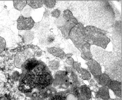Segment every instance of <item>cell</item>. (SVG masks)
<instances>
[{"label": "cell", "mask_w": 122, "mask_h": 100, "mask_svg": "<svg viewBox=\"0 0 122 100\" xmlns=\"http://www.w3.org/2000/svg\"><path fill=\"white\" fill-rule=\"evenodd\" d=\"M81 77L83 80H88L90 79L91 78V75L89 71H88L87 70L83 69V68H81Z\"/></svg>", "instance_id": "cell-25"}, {"label": "cell", "mask_w": 122, "mask_h": 100, "mask_svg": "<svg viewBox=\"0 0 122 100\" xmlns=\"http://www.w3.org/2000/svg\"><path fill=\"white\" fill-rule=\"evenodd\" d=\"M90 49L91 45L88 42H86L82 47L81 50L80 51L81 53L84 54L88 60L93 59V56L92 55Z\"/></svg>", "instance_id": "cell-16"}, {"label": "cell", "mask_w": 122, "mask_h": 100, "mask_svg": "<svg viewBox=\"0 0 122 100\" xmlns=\"http://www.w3.org/2000/svg\"><path fill=\"white\" fill-rule=\"evenodd\" d=\"M19 77H20V74H19V72L17 71L14 72L12 75L13 79L15 80H18V79H19Z\"/></svg>", "instance_id": "cell-34"}, {"label": "cell", "mask_w": 122, "mask_h": 100, "mask_svg": "<svg viewBox=\"0 0 122 100\" xmlns=\"http://www.w3.org/2000/svg\"><path fill=\"white\" fill-rule=\"evenodd\" d=\"M53 84L54 86L66 89L69 86V79L66 71H58L53 77Z\"/></svg>", "instance_id": "cell-7"}, {"label": "cell", "mask_w": 122, "mask_h": 100, "mask_svg": "<svg viewBox=\"0 0 122 100\" xmlns=\"http://www.w3.org/2000/svg\"><path fill=\"white\" fill-rule=\"evenodd\" d=\"M107 87L112 90L117 96L122 97V82L112 80Z\"/></svg>", "instance_id": "cell-11"}, {"label": "cell", "mask_w": 122, "mask_h": 100, "mask_svg": "<svg viewBox=\"0 0 122 100\" xmlns=\"http://www.w3.org/2000/svg\"><path fill=\"white\" fill-rule=\"evenodd\" d=\"M27 5V1H14L13 6L16 10L21 11Z\"/></svg>", "instance_id": "cell-20"}, {"label": "cell", "mask_w": 122, "mask_h": 100, "mask_svg": "<svg viewBox=\"0 0 122 100\" xmlns=\"http://www.w3.org/2000/svg\"><path fill=\"white\" fill-rule=\"evenodd\" d=\"M40 61L33 58L29 59L26 60L23 65L24 71L27 72L31 71L40 63Z\"/></svg>", "instance_id": "cell-12"}, {"label": "cell", "mask_w": 122, "mask_h": 100, "mask_svg": "<svg viewBox=\"0 0 122 100\" xmlns=\"http://www.w3.org/2000/svg\"><path fill=\"white\" fill-rule=\"evenodd\" d=\"M80 94L83 100H89L91 98V92L89 87L82 85L80 89Z\"/></svg>", "instance_id": "cell-15"}, {"label": "cell", "mask_w": 122, "mask_h": 100, "mask_svg": "<svg viewBox=\"0 0 122 100\" xmlns=\"http://www.w3.org/2000/svg\"><path fill=\"white\" fill-rule=\"evenodd\" d=\"M86 64L94 76H98L102 74L101 66L95 60L92 59L87 60Z\"/></svg>", "instance_id": "cell-10"}, {"label": "cell", "mask_w": 122, "mask_h": 100, "mask_svg": "<svg viewBox=\"0 0 122 100\" xmlns=\"http://www.w3.org/2000/svg\"><path fill=\"white\" fill-rule=\"evenodd\" d=\"M27 4L32 9H37L41 7L44 3L43 1H28Z\"/></svg>", "instance_id": "cell-21"}, {"label": "cell", "mask_w": 122, "mask_h": 100, "mask_svg": "<svg viewBox=\"0 0 122 100\" xmlns=\"http://www.w3.org/2000/svg\"><path fill=\"white\" fill-rule=\"evenodd\" d=\"M60 66L59 62L56 60H53L49 62V67L50 69L53 71H56L57 70Z\"/></svg>", "instance_id": "cell-23"}, {"label": "cell", "mask_w": 122, "mask_h": 100, "mask_svg": "<svg viewBox=\"0 0 122 100\" xmlns=\"http://www.w3.org/2000/svg\"><path fill=\"white\" fill-rule=\"evenodd\" d=\"M97 80L98 83L102 86L107 87L112 80L110 77L106 74H102L98 76H94Z\"/></svg>", "instance_id": "cell-14"}, {"label": "cell", "mask_w": 122, "mask_h": 100, "mask_svg": "<svg viewBox=\"0 0 122 100\" xmlns=\"http://www.w3.org/2000/svg\"><path fill=\"white\" fill-rule=\"evenodd\" d=\"M66 62L67 64L68 65L70 66H72L75 61L72 57H70V58H67V59L66 60Z\"/></svg>", "instance_id": "cell-33"}, {"label": "cell", "mask_w": 122, "mask_h": 100, "mask_svg": "<svg viewBox=\"0 0 122 100\" xmlns=\"http://www.w3.org/2000/svg\"><path fill=\"white\" fill-rule=\"evenodd\" d=\"M63 8L70 11L78 23L109 32L116 21L109 1H63Z\"/></svg>", "instance_id": "cell-1"}, {"label": "cell", "mask_w": 122, "mask_h": 100, "mask_svg": "<svg viewBox=\"0 0 122 100\" xmlns=\"http://www.w3.org/2000/svg\"><path fill=\"white\" fill-rule=\"evenodd\" d=\"M93 57L104 68V74L111 80L122 82V54L107 51L101 47L91 46Z\"/></svg>", "instance_id": "cell-2"}, {"label": "cell", "mask_w": 122, "mask_h": 100, "mask_svg": "<svg viewBox=\"0 0 122 100\" xmlns=\"http://www.w3.org/2000/svg\"><path fill=\"white\" fill-rule=\"evenodd\" d=\"M98 95L99 98L103 100H109L110 95L108 87L105 86L100 87L99 90Z\"/></svg>", "instance_id": "cell-17"}, {"label": "cell", "mask_w": 122, "mask_h": 100, "mask_svg": "<svg viewBox=\"0 0 122 100\" xmlns=\"http://www.w3.org/2000/svg\"><path fill=\"white\" fill-rule=\"evenodd\" d=\"M44 5L48 8H53L56 3V1H43Z\"/></svg>", "instance_id": "cell-27"}, {"label": "cell", "mask_w": 122, "mask_h": 100, "mask_svg": "<svg viewBox=\"0 0 122 100\" xmlns=\"http://www.w3.org/2000/svg\"><path fill=\"white\" fill-rule=\"evenodd\" d=\"M66 22L67 21L64 18L63 16L61 15L55 21V23L58 27V28L63 26Z\"/></svg>", "instance_id": "cell-24"}, {"label": "cell", "mask_w": 122, "mask_h": 100, "mask_svg": "<svg viewBox=\"0 0 122 100\" xmlns=\"http://www.w3.org/2000/svg\"><path fill=\"white\" fill-rule=\"evenodd\" d=\"M84 33L86 42L91 46L94 45L105 49L110 41L108 32L96 27L86 26L84 27Z\"/></svg>", "instance_id": "cell-3"}, {"label": "cell", "mask_w": 122, "mask_h": 100, "mask_svg": "<svg viewBox=\"0 0 122 100\" xmlns=\"http://www.w3.org/2000/svg\"><path fill=\"white\" fill-rule=\"evenodd\" d=\"M33 12V9L28 5L26 6L21 12L22 15L25 17H30Z\"/></svg>", "instance_id": "cell-22"}, {"label": "cell", "mask_w": 122, "mask_h": 100, "mask_svg": "<svg viewBox=\"0 0 122 100\" xmlns=\"http://www.w3.org/2000/svg\"><path fill=\"white\" fill-rule=\"evenodd\" d=\"M78 23L77 20L73 17L72 19H71L68 21H67L66 24L62 27H59L58 29L61 32V34L63 37L66 39H69V33L70 32L72 29L75 27L76 24Z\"/></svg>", "instance_id": "cell-9"}, {"label": "cell", "mask_w": 122, "mask_h": 100, "mask_svg": "<svg viewBox=\"0 0 122 100\" xmlns=\"http://www.w3.org/2000/svg\"><path fill=\"white\" fill-rule=\"evenodd\" d=\"M6 47V43L5 39L0 37V53L3 52Z\"/></svg>", "instance_id": "cell-28"}, {"label": "cell", "mask_w": 122, "mask_h": 100, "mask_svg": "<svg viewBox=\"0 0 122 100\" xmlns=\"http://www.w3.org/2000/svg\"><path fill=\"white\" fill-rule=\"evenodd\" d=\"M17 24L18 30L29 31L33 28L35 22L31 17H25L20 15L17 20Z\"/></svg>", "instance_id": "cell-8"}, {"label": "cell", "mask_w": 122, "mask_h": 100, "mask_svg": "<svg viewBox=\"0 0 122 100\" xmlns=\"http://www.w3.org/2000/svg\"><path fill=\"white\" fill-rule=\"evenodd\" d=\"M34 83L36 88L42 90L49 87L53 81V77L48 70L42 75L34 76Z\"/></svg>", "instance_id": "cell-6"}, {"label": "cell", "mask_w": 122, "mask_h": 100, "mask_svg": "<svg viewBox=\"0 0 122 100\" xmlns=\"http://www.w3.org/2000/svg\"><path fill=\"white\" fill-rule=\"evenodd\" d=\"M51 15L53 17L57 19L61 15V11L59 9H55L51 12Z\"/></svg>", "instance_id": "cell-29"}, {"label": "cell", "mask_w": 122, "mask_h": 100, "mask_svg": "<svg viewBox=\"0 0 122 100\" xmlns=\"http://www.w3.org/2000/svg\"><path fill=\"white\" fill-rule=\"evenodd\" d=\"M108 37L111 41L113 51L122 54V21H116L108 32Z\"/></svg>", "instance_id": "cell-4"}, {"label": "cell", "mask_w": 122, "mask_h": 100, "mask_svg": "<svg viewBox=\"0 0 122 100\" xmlns=\"http://www.w3.org/2000/svg\"><path fill=\"white\" fill-rule=\"evenodd\" d=\"M69 37L79 51L83 45L87 42L84 33V27L80 23L72 29L69 33Z\"/></svg>", "instance_id": "cell-5"}, {"label": "cell", "mask_w": 122, "mask_h": 100, "mask_svg": "<svg viewBox=\"0 0 122 100\" xmlns=\"http://www.w3.org/2000/svg\"><path fill=\"white\" fill-rule=\"evenodd\" d=\"M77 98L73 94H70L66 98V100H77Z\"/></svg>", "instance_id": "cell-31"}, {"label": "cell", "mask_w": 122, "mask_h": 100, "mask_svg": "<svg viewBox=\"0 0 122 100\" xmlns=\"http://www.w3.org/2000/svg\"><path fill=\"white\" fill-rule=\"evenodd\" d=\"M51 100H66V98L62 96H55L52 98Z\"/></svg>", "instance_id": "cell-32"}, {"label": "cell", "mask_w": 122, "mask_h": 100, "mask_svg": "<svg viewBox=\"0 0 122 100\" xmlns=\"http://www.w3.org/2000/svg\"><path fill=\"white\" fill-rule=\"evenodd\" d=\"M26 60V57L24 54H18L15 57V65L17 68H21Z\"/></svg>", "instance_id": "cell-19"}, {"label": "cell", "mask_w": 122, "mask_h": 100, "mask_svg": "<svg viewBox=\"0 0 122 100\" xmlns=\"http://www.w3.org/2000/svg\"><path fill=\"white\" fill-rule=\"evenodd\" d=\"M38 96V94L36 92H35L32 94V97H33L34 98H36Z\"/></svg>", "instance_id": "cell-37"}, {"label": "cell", "mask_w": 122, "mask_h": 100, "mask_svg": "<svg viewBox=\"0 0 122 100\" xmlns=\"http://www.w3.org/2000/svg\"><path fill=\"white\" fill-rule=\"evenodd\" d=\"M47 49L50 54L56 57H58L61 59L66 58V54L65 52L60 48L56 47H47Z\"/></svg>", "instance_id": "cell-13"}, {"label": "cell", "mask_w": 122, "mask_h": 100, "mask_svg": "<svg viewBox=\"0 0 122 100\" xmlns=\"http://www.w3.org/2000/svg\"><path fill=\"white\" fill-rule=\"evenodd\" d=\"M73 54L71 53H69L66 54L65 57L67 58H70V57H71V56H73Z\"/></svg>", "instance_id": "cell-35"}, {"label": "cell", "mask_w": 122, "mask_h": 100, "mask_svg": "<svg viewBox=\"0 0 122 100\" xmlns=\"http://www.w3.org/2000/svg\"><path fill=\"white\" fill-rule=\"evenodd\" d=\"M34 33L32 31H25L23 34V41L25 43L32 41L34 39Z\"/></svg>", "instance_id": "cell-18"}, {"label": "cell", "mask_w": 122, "mask_h": 100, "mask_svg": "<svg viewBox=\"0 0 122 100\" xmlns=\"http://www.w3.org/2000/svg\"><path fill=\"white\" fill-rule=\"evenodd\" d=\"M81 57L82 58V59H83L84 60H86V61H87L88 60H87V58L85 57V56L84 55V54H83V53H81Z\"/></svg>", "instance_id": "cell-36"}, {"label": "cell", "mask_w": 122, "mask_h": 100, "mask_svg": "<svg viewBox=\"0 0 122 100\" xmlns=\"http://www.w3.org/2000/svg\"><path fill=\"white\" fill-rule=\"evenodd\" d=\"M73 68L74 69H75L77 72H78L79 74L81 73V64L77 62H74L73 65Z\"/></svg>", "instance_id": "cell-30"}, {"label": "cell", "mask_w": 122, "mask_h": 100, "mask_svg": "<svg viewBox=\"0 0 122 100\" xmlns=\"http://www.w3.org/2000/svg\"><path fill=\"white\" fill-rule=\"evenodd\" d=\"M64 18L67 21H68L69 20L72 19L74 17L72 12L69 10H66L63 11V13L62 15Z\"/></svg>", "instance_id": "cell-26"}]
</instances>
